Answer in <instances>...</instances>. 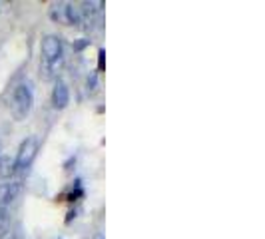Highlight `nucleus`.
<instances>
[{
	"instance_id": "obj_1",
	"label": "nucleus",
	"mask_w": 265,
	"mask_h": 239,
	"mask_svg": "<svg viewBox=\"0 0 265 239\" xmlns=\"http://www.w3.org/2000/svg\"><path fill=\"white\" fill-rule=\"evenodd\" d=\"M40 54H42V62H40V70L44 72V78L50 80L58 74V70L62 68L64 62V44L62 38L56 34H48L42 38L40 44Z\"/></svg>"
},
{
	"instance_id": "obj_2",
	"label": "nucleus",
	"mask_w": 265,
	"mask_h": 239,
	"mask_svg": "<svg viewBox=\"0 0 265 239\" xmlns=\"http://www.w3.org/2000/svg\"><path fill=\"white\" fill-rule=\"evenodd\" d=\"M34 106V86L32 82H20L12 92V114L16 120H24Z\"/></svg>"
},
{
	"instance_id": "obj_3",
	"label": "nucleus",
	"mask_w": 265,
	"mask_h": 239,
	"mask_svg": "<svg viewBox=\"0 0 265 239\" xmlns=\"http://www.w3.org/2000/svg\"><path fill=\"white\" fill-rule=\"evenodd\" d=\"M38 154V140L36 136H28L20 142L18 152L14 156V164H16V172H28V168L32 166L34 158Z\"/></svg>"
},
{
	"instance_id": "obj_4",
	"label": "nucleus",
	"mask_w": 265,
	"mask_h": 239,
	"mask_svg": "<svg viewBox=\"0 0 265 239\" xmlns=\"http://www.w3.org/2000/svg\"><path fill=\"white\" fill-rule=\"evenodd\" d=\"M22 182H8V184H0V210H10L16 202H18V198H20V194H22Z\"/></svg>"
},
{
	"instance_id": "obj_5",
	"label": "nucleus",
	"mask_w": 265,
	"mask_h": 239,
	"mask_svg": "<svg viewBox=\"0 0 265 239\" xmlns=\"http://www.w3.org/2000/svg\"><path fill=\"white\" fill-rule=\"evenodd\" d=\"M70 104V90L64 80H56L52 88V106L56 110H64Z\"/></svg>"
},
{
	"instance_id": "obj_6",
	"label": "nucleus",
	"mask_w": 265,
	"mask_h": 239,
	"mask_svg": "<svg viewBox=\"0 0 265 239\" xmlns=\"http://www.w3.org/2000/svg\"><path fill=\"white\" fill-rule=\"evenodd\" d=\"M16 174V164H14V156H0V180H10Z\"/></svg>"
},
{
	"instance_id": "obj_7",
	"label": "nucleus",
	"mask_w": 265,
	"mask_h": 239,
	"mask_svg": "<svg viewBox=\"0 0 265 239\" xmlns=\"http://www.w3.org/2000/svg\"><path fill=\"white\" fill-rule=\"evenodd\" d=\"M64 24H68V26H80V24H82V16H80L78 6H74V4H66Z\"/></svg>"
},
{
	"instance_id": "obj_8",
	"label": "nucleus",
	"mask_w": 265,
	"mask_h": 239,
	"mask_svg": "<svg viewBox=\"0 0 265 239\" xmlns=\"http://www.w3.org/2000/svg\"><path fill=\"white\" fill-rule=\"evenodd\" d=\"M64 14H66V2L52 4V8H50V16H52L54 22H64Z\"/></svg>"
},
{
	"instance_id": "obj_9",
	"label": "nucleus",
	"mask_w": 265,
	"mask_h": 239,
	"mask_svg": "<svg viewBox=\"0 0 265 239\" xmlns=\"http://www.w3.org/2000/svg\"><path fill=\"white\" fill-rule=\"evenodd\" d=\"M10 226V210H0V236L8 232Z\"/></svg>"
},
{
	"instance_id": "obj_10",
	"label": "nucleus",
	"mask_w": 265,
	"mask_h": 239,
	"mask_svg": "<svg viewBox=\"0 0 265 239\" xmlns=\"http://www.w3.org/2000/svg\"><path fill=\"white\" fill-rule=\"evenodd\" d=\"M88 44H90L88 38H80V42H74V48H76V50H82V48L88 46Z\"/></svg>"
},
{
	"instance_id": "obj_11",
	"label": "nucleus",
	"mask_w": 265,
	"mask_h": 239,
	"mask_svg": "<svg viewBox=\"0 0 265 239\" xmlns=\"http://www.w3.org/2000/svg\"><path fill=\"white\" fill-rule=\"evenodd\" d=\"M2 148H4V146H2V140H0V156H2Z\"/></svg>"
},
{
	"instance_id": "obj_12",
	"label": "nucleus",
	"mask_w": 265,
	"mask_h": 239,
	"mask_svg": "<svg viewBox=\"0 0 265 239\" xmlns=\"http://www.w3.org/2000/svg\"><path fill=\"white\" fill-rule=\"evenodd\" d=\"M96 239H104V238H102V234H98V236H96Z\"/></svg>"
}]
</instances>
